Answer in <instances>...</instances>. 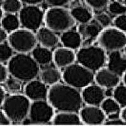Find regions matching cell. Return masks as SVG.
Here are the masks:
<instances>
[{"label":"cell","instance_id":"1","mask_svg":"<svg viewBox=\"0 0 126 126\" xmlns=\"http://www.w3.org/2000/svg\"><path fill=\"white\" fill-rule=\"evenodd\" d=\"M47 101L58 112L76 113L80 111L83 102L81 93L79 90L65 83H57L50 86Z\"/></svg>","mask_w":126,"mask_h":126},{"label":"cell","instance_id":"2","mask_svg":"<svg viewBox=\"0 0 126 126\" xmlns=\"http://www.w3.org/2000/svg\"><path fill=\"white\" fill-rule=\"evenodd\" d=\"M11 76L23 83H28L40 75V67L33 57L29 54L17 53L8 62Z\"/></svg>","mask_w":126,"mask_h":126},{"label":"cell","instance_id":"3","mask_svg":"<svg viewBox=\"0 0 126 126\" xmlns=\"http://www.w3.org/2000/svg\"><path fill=\"white\" fill-rule=\"evenodd\" d=\"M31 101L25 94L13 93L7 96L3 104L2 110L7 115L12 122H23L29 117Z\"/></svg>","mask_w":126,"mask_h":126},{"label":"cell","instance_id":"4","mask_svg":"<svg viewBox=\"0 0 126 126\" xmlns=\"http://www.w3.org/2000/svg\"><path fill=\"white\" fill-rule=\"evenodd\" d=\"M76 60L89 70L96 73L103 68L107 57L105 50L100 46L88 45L79 49L76 54Z\"/></svg>","mask_w":126,"mask_h":126},{"label":"cell","instance_id":"5","mask_svg":"<svg viewBox=\"0 0 126 126\" xmlns=\"http://www.w3.org/2000/svg\"><path fill=\"white\" fill-rule=\"evenodd\" d=\"M44 22L46 27L56 33H63L73 29L76 21L71 11L64 7H52L45 14Z\"/></svg>","mask_w":126,"mask_h":126},{"label":"cell","instance_id":"6","mask_svg":"<svg viewBox=\"0 0 126 126\" xmlns=\"http://www.w3.org/2000/svg\"><path fill=\"white\" fill-rule=\"evenodd\" d=\"M62 79L67 85L78 90H83L93 83L94 75L92 71L78 63H74L64 69Z\"/></svg>","mask_w":126,"mask_h":126},{"label":"cell","instance_id":"7","mask_svg":"<svg viewBox=\"0 0 126 126\" xmlns=\"http://www.w3.org/2000/svg\"><path fill=\"white\" fill-rule=\"evenodd\" d=\"M8 42L15 52L20 54H29L37 47L38 40L34 32L19 29L10 33Z\"/></svg>","mask_w":126,"mask_h":126},{"label":"cell","instance_id":"8","mask_svg":"<svg viewBox=\"0 0 126 126\" xmlns=\"http://www.w3.org/2000/svg\"><path fill=\"white\" fill-rule=\"evenodd\" d=\"M98 44L105 51H118L126 46V35L115 27H107L98 37Z\"/></svg>","mask_w":126,"mask_h":126},{"label":"cell","instance_id":"9","mask_svg":"<svg viewBox=\"0 0 126 126\" xmlns=\"http://www.w3.org/2000/svg\"><path fill=\"white\" fill-rule=\"evenodd\" d=\"M18 16L23 28L35 32L41 27L45 14L37 5H26L19 12Z\"/></svg>","mask_w":126,"mask_h":126},{"label":"cell","instance_id":"10","mask_svg":"<svg viewBox=\"0 0 126 126\" xmlns=\"http://www.w3.org/2000/svg\"><path fill=\"white\" fill-rule=\"evenodd\" d=\"M54 110L50 103L46 100L32 102L28 119L32 124H47L53 120Z\"/></svg>","mask_w":126,"mask_h":126},{"label":"cell","instance_id":"11","mask_svg":"<svg viewBox=\"0 0 126 126\" xmlns=\"http://www.w3.org/2000/svg\"><path fill=\"white\" fill-rule=\"evenodd\" d=\"M79 116L83 124L86 125L104 124L106 114L100 107L86 105L79 111Z\"/></svg>","mask_w":126,"mask_h":126},{"label":"cell","instance_id":"12","mask_svg":"<svg viewBox=\"0 0 126 126\" xmlns=\"http://www.w3.org/2000/svg\"><path fill=\"white\" fill-rule=\"evenodd\" d=\"M81 96L83 102L88 105L100 106L106 98L105 89L96 83H92L82 90Z\"/></svg>","mask_w":126,"mask_h":126},{"label":"cell","instance_id":"13","mask_svg":"<svg viewBox=\"0 0 126 126\" xmlns=\"http://www.w3.org/2000/svg\"><path fill=\"white\" fill-rule=\"evenodd\" d=\"M49 89L47 85L41 80L33 79L27 83L24 87L25 94L32 102L47 99Z\"/></svg>","mask_w":126,"mask_h":126},{"label":"cell","instance_id":"14","mask_svg":"<svg viewBox=\"0 0 126 126\" xmlns=\"http://www.w3.org/2000/svg\"><path fill=\"white\" fill-rule=\"evenodd\" d=\"M76 60V54L74 50L67 47L57 48L53 52V62L57 68H64L74 64Z\"/></svg>","mask_w":126,"mask_h":126},{"label":"cell","instance_id":"15","mask_svg":"<svg viewBox=\"0 0 126 126\" xmlns=\"http://www.w3.org/2000/svg\"><path fill=\"white\" fill-rule=\"evenodd\" d=\"M94 81L97 85L105 89H113L120 83V76L109 69L102 68L96 73Z\"/></svg>","mask_w":126,"mask_h":126},{"label":"cell","instance_id":"16","mask_svg":"<svg viewBox=\"0 0 126 126\" xmlns=\"http://www.w3.org/2000/svg\"><path fill=\"white\" fill-rule=\"evenodd\" d=\"M102 26L95 19L86 24H80L78 28V32L81 34L83 39V42L88 44L98 37L99 35L103 31Z\"/></svg>","mask_w":126,"mask_h":126},{"label":"cell","instance_id":"17","mask_svg":"<svg viewBox=\"0 0 126 126\" xmlns=\"http://www.w3.org/2000/svg\"><path fill=\"white\" fill-rule=\"evenodd\" d=\"M38 42L41 46L52 49L56 47L60 42V37L56 33L47 27H41L36 33Z\"/></svg>","mask_w":126,"mask_h":126},{"label":"cell","instance_id":"18","mask_svg":"<svg viewBox=\"0 0 126 126\" xmlns=\"http://www.w3.org/2000/svg\"><path fill=\"white\" fill-rule=\"evenodd\" d=\"M107 68L118 76H121L126 72V57L120 50L110 52L107 57Z\"/></svg>","mask_w":126,"mask_h":126},{"label":"cell","instance_id":"19","mask_svg":"<svg viewBox=\"0 0 126 126\" xmlns=\"http://www.w3.org/2000/svg\"><path fill=\"white\" fill-rule=\"evenodd\" d=\"M60 42L64 47L74 50L81 47L83 39L78 31L71 29L61 33Z\"/></svg>","mask_w":126,"mask_h":126},{"label":"cell","instance_id":"20","mask_svg":"<svg viewBox=\"0 0 126 126\" xmlns=\"http://www.w3.org/2000/svg\"><path fill=\"white\" fill-rule=\"evenodd\" d=\"M31 55L40 66H48L53 61V53L50 49L43 46H37L32 50Z\"/></svg>","mask_w":126,"mask_h":126},{"label":"cell","instance_id":"21","mask_svg":"<svg viewBox=\"0 0 126 126\" xmlns=\"http://www.w3.org/2000/svg\"><path fill=\"white\" fill-rule=\"evenodd\" d=\"M52 122L55 125H79L83 123L79 115L72 112H58Z\"/></svg>","mask_w":126,"mask_h":126},{"label":"cell","instance_id":"22","mask_svg":"<svg viewBox=\"0 0 126 126\" xmlns=\"http://www.w3.org/2000/svg\"><path fill=\"white\" fill-rule=\"evenodd\" d=\"M40 78L46 85L51 86L59 83L62 74L57 67H47L40 71Z\"/></svg>","mask_w":126,"mask_h":126},{"label":"cell","instance_id":"23","mask_svg":"<svg viewBox=\"0 0 126 126\" xmlns=\"http://www.w3.org/2000/svg\"><path fill=\"white\" fill-rule=\"evenodd\" d=\"M73 17L79 24H86L93 20V16L90 11L83 6H76L71 10Z\"/></svg>","mask_w":126,"mask_h":126},{"label":"cell","instance_id":"24","mask_svg":"<svg viewBox=\"0 0 126 126\" xmlns=\"http://www.w3.org/2000/svg\"><path fill=\"white\" fill-rule=\"evenodd\" d=\"M1 28L11 33L20 29L21 25L19 16L15 13H6L1 20Z\"/></svg>","mask_w":126,"mask_h":126},{"label":"cell","instance_id":"25","mask_svg":"<svg viewBox=\"0 0 126 126\" xmlns=\"http://www.w3.org/2000/svg\"><path fill=\"white\" fill-rule=\"evenodd\" d=\"M100 107L107 115L111 113L120 112L121 107L113 97L105 98Z\"/></svg>","mask_w":126,"mask_h":126},{"label":"cell","instance_id":"26","mask_svg":"<svg viewBox=\"0 0 126 126\" xmlns=\"http://www.w3.org/2000/svg\"><path fill=\"white\" fill-rule=\"evenodd\" d=\"M22 3L20 0H3L2 10L6 13H15L22 8Z\"/></svg>","mask_w":126,"mask_h":126},{"label":"cell","instance_id":"27","mask_svg":"<svg viewBox=\"0 0 126 126\" xmlns=\"http://www.w3.org/2000/svg\"><path fill=\"white\" fill-rule=\"evenodd\" d=\"M113 98L121 107H126V85H119L113 89Z\"/></svg>","mask_w":126,"mask_h":126},{"label":"cell","instance_id":"28","mask_svg":"<svg viewBox=\"0 0 126 126\" xmlns=\"http://www.w3.org/2000/svg\"><path fill=\"white\" fill-rule=\"evenodd\" d=\"M14 50L10 46L8 42L6 41L1 42L0 45V60L1 63L3 64L4 63L8 62L12 59L14 52Z\"/></svg>","mask_w":126,"mask_h":126},{"label":"cell","instance_id":"29","mask_svg":"<svg viewBox=\"0 0 126 126\" xmlns=\"http://www.w3.org/2000/svg\"><path fill=\"white\" fill-rule=\"evenodd\" d=\"M22 83L18 79L10 75L4 83L8 90L13 93H18L22 90Z\"/></svg>","mask_w":126,"mask_h":126},{"label":"cell","instance_id":"30","mask_svg":"<svg viewBox=\"0 0 126 126\" xmlns=\"http://www.w3.org/2000/svg\"><path fill=\"white\" fill-rule=\"evenodd\" d=\"M108 10L109 12L113 15L119 16L126 14V6L124 4H121L119 1H113L109 4Z\"/></svg>","mask_w":126,"mask_h":126},{"label":"cell","instance_id":"31","mask_svg":"<svg viewBox=\"0 0 126 126\" xmlns=\"http://www.w3.org/2000/svg\"><path fill=\"white\" fill-rule=\"evenodd\" d=\"M95 20L103 28H107L112 23V18L109 14L105 12L100 13L96 16Z\"/></svg>","mask_w":126,"mask_h":126},{"label":"cell","instance_id":"32","mask_svg":"<svg viewBox=\"0 0 126 126\" xmlns=\"http://www.w3.org/2000/svg\"><path fill=\"white\" fill-rule=\"evenodd\" d=\"M89 6L96 10H101L107 5L109 0H85Z\"/></svg>","mask_w":126,"mask_h":126},{"label":"cell","instance_id":"33","mask_svg":"<svg viewBox=\"0 0 126 126\" xmlns=\"http://www.w3.org/2000/svg\"><path fill=\"white\" fill-rule=\"evenodd\" d=\"M115 27L126 32V14L117 16L113 21Z\"/></svg>","mask_w":126,"mask_h":126},{"label":"cell","instance_id":"34","mask_svg":"<svg viewBox=\"0 0 126 126\" xmlns=\"http://www.w3.org/2000/svg\"><path fill=\"white\" fill-rule=\"evenodd\" d=\"M48 5L52 7H64L71 2L72 0H45Z\"/></svg>","mask_w":126,"mask_h":126},{"label":"cell","instance_id":"35","mask_svg":"<svg viewBox=\"0 0 126 126\" xmlns=\"http://www.w3.org/2000/svg\"><path fill=\"white\" fill-rule=\"evenodd\" d=\"M10 72H9L8 66H4L3 64L0 65V80L1 83H4L6 81L8 78L10 77Z\"/></svg>","mask_w":126,"mask_h":126},{"label":"cell","instance_id":"36","mask_svg":"<svg viewBox=\"0 0 126 126\" xmlns=\"http://www.w3.org/2000/svg\"><path fill=\"white\" fill-rule=\"evenodd\" d=\"M12 120H10L7 115L4 113L3 110H1L0 112V124L1 125H10L12 124Z\"/></svg>","mask_w":126,"mask_h":126},{"label":"cell","instance_id":"37","mask_svg":"<svg viewBox=\"0 0 126 126\" xmlns=\"http://www.w3.org/2000/svg\"><path fill=\"white\" fill-rule=\"evenodd\" d=\"M104 124L105 125H124L126 124L124 122L122 118L117 119H113V120H105Z\"/></svg>","mask_w":126,"mask_h":126},{"label":"cell","instance_id":"38","mask_svg":"<svg viewBox=\"0 0 126 126\" xmlns=\"http://www.w3.org/2000/svg\"><path fill=\"white\" fill-rule=\"evenodd\" d=\"M8 32L6 31L4 29H3V28H1V30H0V40H1V43L8 41Z\"/></svg>","mask_w":126,"mask_h":126},{"label":"cell","instance_id":"39","mask_svg":"<svg viewBox=\"0 0 126 126\" xmlns=\"http://www.w3.org/2000/svg\"><path fill=\"white\" fill-rule=\"evenodd\" d=\"M22 3L26 5H38L40 4L44 0H20Z\"/></svg>","mask_w":126,"mask_h":126},{"label":"cell","instance_id":"40","mask_svg":"<svg viewBox=\"0 0 126 126\" xmlns=\"http://www.w3.org/2000/svg\"><path fill=\"white\" fill-rule=\"evenodd\" d=\"M0 98H1V105L3 104V102H4V100H6V91L4 90V88L3 87H1L0 89Z\"/></svg>","mask_w":126,"mask_h":126},{"label":"cell","instance_id":"41","mask_svg":"<svg viewBox=\"0 0 126 126\" xmlns=\"http://www.w3.org/2000/svg\"><path fill=\"white\" fill-rule=\"evenodd\" d=\"M120 116H121L122 120L126 124V107L124 108L123 110H122V112H120Z\"/></svg>","mask_w":126,"mask_h":126},{"label":"cell","instance_id":"42","mask_svg":"<svg viewBox=\"0 0 126 126\" xmlns=\"http://www.w3.org/2000/svg\"><path fill=\"white\" fill-rule=\"evenodd\" d=\"M123 81L124 85H126V72L123 75Z\"/></svg>","mask_w":126,"mask_h":126},{"label":"cell","instance_id":"43","mask_svg":"<svg viewBox=\"0 0 126 126\" xmlns=\"http://www.w3.org/2000/svg\"><path fill=\"white\" fill-rule=\"evenodd\" d=\"M123 2H124V4L126 6V0H123Z\"/></svg>","mask_w":126,"mask_h":126},{"label":"cell","instance_id":"44","mask_svg":"<svg viewBox=\"0 0 126 126\" xmlns=\"http://www.w3.org/2000/svg\"><path fill=\"white\" fill-rule=\"evenodd\" d=\"M124 52H125V54H126V47H125L124 48Z\"/></svg>","mask_w":126,"mask_h":126},{"label":"cell","instance_id":"45","mask_svg":"<svg viewBox=\"0 0 126 126\" xmlns=\"http://www.w3.org/2000/svg\"><path fill=\"white\" fill-rule=\"evenodd\" d=\"M119 1H122V0H119Z\"/></svg>","mask_w":126,"mask_h":126}]
</instances>
